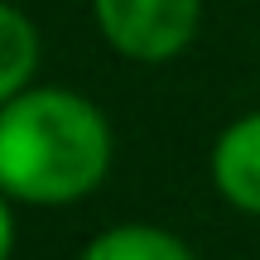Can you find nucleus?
<instances>
[{
    "label": "nucleus",
    "instance_id": "nucleus-1",
    "mask_svg": "<svg viewBox=\"0 0 260 260\" xmlns=\"http://www.w3.org/2000/svg\"><path fill=\"white\" fill-rule=\"evenodd\" d=\"M111 154V121L73 87H24L0 106V188L24 207H73L92 198Z\"/></svg>",
    "mask_w": 260,
    "mask_h": 260
},
{
    "label": "nucleus",
    "instance_id": "nucleus-2",
    "mask_svg": "<svg viewBox=\"0 0 260 260\" xmlns=\"http://www.w3.org/2000/svg\"><path fill=\"white\" fill-rule=\"evenodd\" d=\"M102 39L130 63H169L193 44L203 0H92Z\"/></svg>",
    "mask_w": 260,
    "mask_h": 260
},
{
    "label": "nucleus",
    "instance_id": "nucleus-3",
    "mask_svg": "<svg viewBox=\"0 0 260 260\" xmlns=\"http://www.w3.org/2000/svg\"><path fill=\"white\" fill-rule=\"evenodd\" d=\"M212 183L236 212L260 217V111L236 116L212 145Z\"/></svg>",
    "mask_w": 260,
    "mask_h": 260
},
{
    "label": "nucleus",
    "instance_id": "nucleus-4",
    "mask_svg": "<svg viewBox=\"0 0 260 260\" xmlns=\"http://www.w3.org/2000/svg\"><path fill=\"white\" fill-rule=\"evenodd\" d=\"M77 260H193V251L154 222H116L96 232Z\"/></svg>",
    "mask_w": 260,
    "mask_h": 260
},
{
    "label": "nucleus",
    "instance_id": "nucleus-5",
    "mask_svg": "<svg viewBox=\"0 0 260 260\" xmlns=\"http://www.w3.org/2000/svg\"><path fill=\"white\" fill-rule=\"evenodd\" d=\"M39 29L19 5L0 0V106L10 96H19L24 87H34L39 73Z\"/></svg>",
    "mask_w": 260,
    "mask_h": 260
},
{
    "label": "nucleus",
    "instance_id": "nucleus-6",
    "mask_svg": "<svg viewBox=\"0 0 260 260\" xmlns=\"http://www.w3.org/2000/svg\"><path fill=\"white\" fill-rule=\"evenodd\" d=\"M15 255V198L0 188V260Z\"/></svg>",
    "mask_w": 260,
    "mask_h": 260
}]
</instances>
